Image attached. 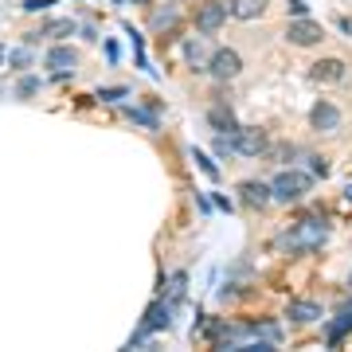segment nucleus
<instances>
[{
  "instance_id": "26",
  "label": "nucleus",
  "mask_w": 352,
  "mask_h": 352,
  "mask_svg": "<svg viewBox=\"0 0 352 352\" xmlns=\"http://www.w3.org/2000/svg\"><path fill=\"white\" fill-rule=\"evenodd\" d=\"M4 59H8V55H4V47H0V63H4Z\"/></svg>"
},
{
  "instance_id": "22",
  "label": "nucleus",
  "mask_w": 352,
  "mask_h": 352,
  "mask_svg": "<svg viewBox=\"0 0 352 352\" xmlns=\"http://www.w3.org/2000/svg\"><path fill=\"white\" fill-rule=\"evenodd\" d=\"M16 90H20V98H32V94L39 90V82H36V78H20V82H16Z\"/></svg>"
},
{
  "instance_id": "15",
  "label": "nucleus",
  "mask_w": 352,
  "mask_h": 352,
  "mask_svg": "<svg viewBox=\"0 0 352 352\" xmlns=\"http://www.w3.org/2000/svg\"><path fill=\"white\" fill-rule=\"evenodd\" d=\"M286 317H294L298 325H314L317 317H321V305H317V302H294L286 309Z\"/></svg>"
},
{
  "instance_id": "20",
  "label": "nucleus",
  "mask_w": 352,
  "mask_h": 352,
  "mask_svg": "<svg viewBox=\"0 0 352 352\" xmlns=\"http://www.w3.org/2000/svg\"><path fill=\"white\" fill-rule=\"evenodd\" d=\"M8 63H12L16 71H24V67H32V51H28V47H16L12 55H8Z\"/></svg>"
},
{
  "instance_id": "3",
  "label": "nucleus",
  "mask_w": 352,
  "mask_h": 352,
  "mask_svg": "<svg viewBox=\"0 0 352 352\" xmlns=\"http://www.w3.org/2000/svg\"><path fill=\"white\" fill-rule=\"evenodd\" d=\"M286 39L294 43V47H317V43L325 39V28L314 24L309 16H298L294 24H286Z\"/></svg>"
},
{
  "instance_id": "12",
  "label": "nucleus",
  "mask_w": 352,
  "mask_h": 352,
  "mask_svg": "<svg viewBox=\"0 0 352 352\" xmlns=\"http://www.w3.org/2000/svg\"><path fill=\"white\" fill-rule=\"evenodd\" d=\"M184 59H188L192 63V71H204V67H208V59H212V55H208V36H196V39H184Z\"/></svg>"
},
{
  "instance_id": "2",
  "label": "nucleus",
  "mask_w": 352,
  "mask_h": 352,
  "mask_svg": "<svg viewBox=\"0 0 352 352\" xmlns=\"http://www.w3.org/2000/svg\"><path fill=\"white\" fill-rule=\"evenodd\" d=\"M309 188H314V176H309V173H298V168H282V173H274V180H270V196H274L278 204L302 200Z\"/></svg>"
},
{
  "instance_id": "17",
  "label": "nucleus",
  "mask_w": 352,
  "mask_h": 352,
  "mask_svg": "<svg viewBox=\"0 0 352 352\" xmlns=\"http://www.w3.org/2000/svg\"><path fill=\"white\" fill-rule=\"evenodd\" d=\"M192 161H196V168H200L204 176H212V180H219V164H215V161H212V157H208L204 149H192Z\"/></svg>"
},
{
  "instance_id": "16",
  "label": "nucleus",
  "mask_w": 352,
  "mask_h": 352,
  "mask_svg": "<svg viewBox=\"0 0 352 352\" xmlns=\"http://www.w3.org/2000/svg\"><path fill=\"white\" fill-rule=\"evenodd\" d=\"M254 337L270 340V344H282V337H286V333H282V325H278V321H254Z\"/></svg>"
},
{
  "instance_id": "6",
  "label": "nucleus",
  "mask_w": 352,
  "mask_h": 352,
  "mask_svg": "<svg viewBox=\"0 0 352 352\" xmlns=\"http://www.w3.org/2000/svg\"><path fill=\"white\" fill-rule=\"evenodd\" d=\"M231 145H235L239 157H263V153L270 149V138H266V129H239V133L231 138Z\"/></svg>"
},
{
  "instance_id": "24",
  "label": "nucleus",
  "mask_w": 352,
  "mask_h": 352,
  "mask_svg": "<svg viewBox=\"0 0 352 352\" xmlns=\"http://www.w3.org/2000/svg\"><path fill=\"white\" fill-rule=\"evenodd\" d=\"M305 161L314 164V173H317V176H325V173H329V164H325V157H305Z\"/></svg>"
},
{
  "instance_id": "13",
  "label": "nucleus",
  "mask_w": 352,
  "mask_h": 352,
  "mask_svg": "<svg viewBox=\"0 0 352 352\" xmlns=\"http://www.w3.org/2000/svg\"><path fill=\"white\" fill-rule=\"evenodd\" d=\"M227 12L235 20H258L266 12V0H227Z\"/></svg>"
},
{
  "instance_id": "18",
  "label": "nucleus",
  "mask_w": 352,
  "mask_h": 352,
  "mask_svg": "<svg viewBox=\"0 0 352 352\" xmlns=\"http://www.w3.org/2000/svg\"><path fill=\"white\" fill-rule=\"evenodd\" d=\"M75 28H78L75 20H55V24H47V36H51V39H67Z\"/></svg>"
},
{
  "instance_id": "1",
  "label": "nucleus",
  "mask_w": 352,
  "mask_h": 352,
  "mask_svg": "<svg viewBox=\"0 0 352 352\" xmlns=\"http://www.w3.org/2000/svg\"><path fill=\"white\" fill-rule=\"evenodd\" d=\"M329 239V223L321 219V215H314V219H298V223L289 227V231H282L274 239V251H286V254H314L321 251Z\"/></svg>"
},
{
  "instance_id": "21",
  "label": "nucleus",
  "mask_w": 352,
  "mask_h": 352,
  "mask_svg": "<svg viewBox=\"0 0 352 352\" xmlns=\"http://www.w3.org/2000/svg\"><path fill=\"white\" fill-rule=\"evenodd\" d=\"M126 94H129L126 87H122V90H118V87H102V90H98V98H102V102H122Z\"/></svg>"
},
{
  "instance_id": "7",
  "label": "nucleus",
  "mask_w": 352,
  "mask_h": 352,
  "mask_svg": "<svg viewBox=\"0 0 352 352\" xmlns=\"http://www.w3.org/2000/svg\"><path fill=\"white\" fill-rule=\"evenodd\" d=\"M309 129H317V133H337L340 129V110L325 98L314 102V110H309Z\"/></svg>"
},
{
  "instance_id": "23",
  "label": "nucleus",
  "mask_w": 352,
  "mask_h": 352,
  "mask_svg": "<svg viewBox=\"0 0 352 352\" xmlns=\"http://www.w3.org/2000/svg\"><path fill=\"white\" fill-rule=\"evenodd\" d=\"M55 0H24V12H47Z\"/></svg>"
},
{
  "instance_id": "5",
  "label": "nucleus",
  "mask_w": 352,
  "mask_h": 352,
  "mask_svg": "<svg viewBox=\"0 0 352 352\" xmlns=\"http://www.w3.org/2000/svg\"><path fill=\"white\" fill-rule=\"evenodd\" d=\"M227 4L223 0H208V4H200L196 8V28H200V36H215L219 28H223V20H227Z\"/></svg>"
},
{
  "instance_id": "8",
  "label": "nucleus",
  "mask_w": 352,
  "mask_h": 352,
  "mask_svg": "<svg viewBox=\"0 0 352 352\" xmlns=\"http://www.w3.org/2000/svg\"><path fill=\"white\" fill-rule=\"evenodd\" d=\"M208 126H212V133H223V138H235L239 133V118H235V110L227 106V102H215L212 110H208Z\"/></svg>"
},
{
  "instance_id": "25",
  "label": "nucleus",
  "mask_w": 352,
  "mask_h": 352,
  "mask_svg": "<svg viewBox=\"0 0 352 352\" xmlns=\"http://www.w3.org/2000/svg\"><path fill=\"white\" fill-rule=\"evenodd\" d=\"M289 12H294V16H309V8H305L302 0H289Z\"/></svg>"
},
{
  "instance_id": "9",
  "label": "nucleus",
  "mask_w": 352,
  "mask_h": 352,
  "mask_svg": "<svg viewBox=\"0 0 352 352\" xmlns=\"http://www.w3.org/2000/svg\"><path fill=\"white\" fill-rule=\"evenodd\" d=\"M235 192H239V200L247 204V208H258V212H263L266 204H274V196H270V184H263V180H243Z\"/></svg>"
},
{
  "instance_id": "11",
  "label": "nucleus",
  "mask_w": 352,
  "mask_h": 352,
  "mask_svg": "<svg viewBox=\"0 0 352 352\" xmlns=\"http://www.w3.org/2000/svg\"><path fill=\"white\" fill-rule=\"evenodd\" d=\"M47 67L59 75V71H75L78 67V51L67 47V43H55V47L47 51Z\"/></svg>"
},
{
  "instance_id": "14",
  "label": "nucleus",
  "mask_w": 352,
  "mask_h": 352,
  "mask_svg": "<svg viewBox=\"0 0 352 352\" xmlns=\"http://www.w3.org/2000/svg\"><path fill=\"white\" fill-rule=\"evenodd\" d=\"M176 20H180V8H176V4H164V8H157V12L149 16V32L153 36H161L164 28H173Z\"/></svg>"
},
{
  "instance_id": "10",
  "label": "nucleus",
  "mask_w": 352,
  "mask_h": 352,
  "mask_svg": "<svg viewBox=\"0 0 352 352\" xmlns=\"http://www.w3.org/2000/svg\"><path fill=\"white\" fill-rule=\"evenodd\" d=\"M309 78H314V82H340V78H344V63H340V59H317L314 67H309Z\"/></svg>"
},
{
  "instance_id": "4",
  "label": "nucleus",
  "mask_w": 352,
  "mask_h": 352,
  "mask_svg": "<svg viewBox=\"0 0 352 352\" xmlns=\"http://www.w3.org/2000/svg\"><path fill=\"white\" fill-rule=\"evenodd\" d=\"M208 71H212L215 82H231V78L243 71V59H239V51H231V47H219L212 51V59H208Z\"/></svg>"
},
{
  "instance_id": "19",
  "label": "nucleus",
  "mask_w": 352,
  "mask_h": 352,
  "mask_svg": "<svg viewBox=\"0 0 352 352\" xmlns=\"http://www.w3.org/2000/svg\"><path fill=\"white\" fill-rule=\"evenodd\" d=\"M126 118H133L145 129H157V113H149V110H126Z\"/></svg>"
},
{
  "instance_id": "27",
  "label": "nucleus",
  "mask_w": 352,
  "mask_h": 352,
  "mask_svg": "<svg viewBox=\"0 0 352 352\" xmlns=\"http://www.w3.org/2000/svg\"><path fill=\"white\" fill-rule=\"evenodd\" d=\"M113 4H126V0H113Z\"/></svg>"
}]
</instances>
